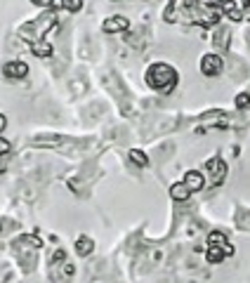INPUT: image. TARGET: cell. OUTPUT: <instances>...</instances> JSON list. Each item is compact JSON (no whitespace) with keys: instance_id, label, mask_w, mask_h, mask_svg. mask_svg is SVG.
<instances>
[{"instance_id":"4fadbf2b","label":"cell","mask_w":250,"mask_h":283,"mask_svg":"<svg viewBox=\"0 0 250 283\" xmlns=\"http://www.w3.org/2000/svg\"><path fill=\"white\" fill-rule=\"evenodd\" d=\"M224 243H227V238H224L222 231H212L208 236V246H224Z\"/></svg>"},{"instance_id":"5bb4252c","label":"cell","mask_w":250,"mask_h":283,"mask_svg":"<svg viewBox=\"0 0 250 283\" xmlns=\"http://www.w3.org/2000/svg\"><path fill=\"white\" fill-rule=\"evenodd\" d=\"M236 106L238 109H248L250 106V95L248 92H241V95L236 97Z\"/></svg>"},{"instance_id":"8992f818","label":"cell","mask_w":250,"mask_h":283,"mask_svg":"<svg viewBox=\"0 0 250 283\" xmlns=\"http://www.w3.org/2000/svg\"><path fill=\"white\" fill-rule=\"evenodd\" d=\"M184 184L189 187V191H201L203 187H205V177H203L198 170H189V173L184 175Z\"/></svg>"},{"instance_id":"3957f363","label":"cell","mask_w":250,"mask_h":283,"mask_svg":"<svg viewBox=\"0 0 250 283\" xmlns=\"http://www.w3.org/2000/svg\"><path fill=\"white\" fill-rule=\"evenodd\" d=\"M205 170H208L210 184H220V182L227 177V166H224V160H220V158L205 160Z\"/></svg>"},{"instance_id":"8fae6325","label":"cell","mask_w":250,"mask_h":283,"mask_svg":"<svg viewBox=\"0 0 250 283\" xmlns=\"http://www.w3.org/2000/svg\"><path fill=\"white\" fill-rule=\"evenodd\" d=\"M222 10H224V12H227V17H229L231 21H241V19H243V17H245V14L241 12V10H238V5H236V3H234V0H224Z\"/></svg>"},{"instance_id":"d6986e66","label":"cell","mask_w":250,"mask_h":283,"mask_svg":"<svg viewBox=\"0 0 250 283\" xmlns=\"http://www.w3.org/2000/svg\"><path fill=\"white\" fill-rule=\"evenodd\" d=\"M31 3H33V5H38V7H43V5H48L50 0H31Z\"/></svg>"},{"instance_id":"ac0fdd59","label":"cell","mask_w":250,"mask_h":283,"mask_svg":"<svg viewBox=\"0 0 250 283\" xmlns=\"http://www.w3.org/2000/svg\"><path fill=\"white\" fill-rule=\"evenodd\" d=\"M210 7H217V5H224V0H208Z\"/></svg>"},{"instance_id":"ba28073f","label":"cell","mask_w":250,"mask_h":283,"mask_svg":"<svg viewBox=\"0 0 250 283\" xmlns=\"http://www.w3.org/2000/svg\"><path fill=\"white\" fill-rule=\"evenodd\" d=\"M92 250H95V241H92L90 236H78V238H76V253L81 257L90 255Z\"/></svg>"},{"instance_id":"7a4b0ae2","label":"cell","mask_w":250,"mask_h":283,"mask_svg":"<svg viewBox=\"0 0 250 283\" xmlns=\"http://www.w3.org/2000/svg\"><path fill=\"white\" fill-rule=\"evenodd\" d=\"M144 78H147V85H149L151 90L163 92V95L172 92L175 90V85H177V71L172 69L170 64H165V62L151 64Z\"/></svg>"},{"instance_id":"6da1fadb","label":"cell","mask_w":250,"mask_h":283,"mask_svg":"<svg viewBox=\"0 0 250 283\" xmlns=\"http://www.w3.org/2000/svg\"><path fill=\"white\" fill-rule=\"evenodd\" d=\"M54 21H57V14L54 12H43L35 21H28V24H24V26L19 28V35L24 41L31 43V52H33L35 57L52 55V45L43 41V35L48 33L45 26H54Z\"/></svg>"},{"instance_id":"5b68a950","label":"cell","mask_w":250,"mask_h":283,"mask_svg":"<svg viewBox=\"0 0 250 283\" xmlns=\"http://www.w3.org/2000/svg\"><path fill=\"white\" fill-rule=\"evenodd\" d=\"M101 28H104V33H121V31H128L130 28V21L125 17H109L101 24Z\"/></svg>"},{"instance_id":"9c48e42d","label":"cell","mask_w":250,"mask_h":283,"mask_svg":"<svg viewBox=\"0 0 250 283\" xmlns=\"http://www.w3.org/2000/svg\"><path fill=\"white\" fill-rule=\"evenodd\" d=\"M191 196L189 187L184 184V182H177V184H172L170 187V198H175V200H187Z\"/></svg>"},{"instance_id":"277c9868","label":"cell","mask_w":250,"mask_h":283,"mask_svg":"<svg viewBox=\"0 0 250 283\" xmlns=\"http://www.w3.org/2000/svg\"><path fill=\"white\" fill-rule=\"evenodd\" d=\"M222 59L217 55H203V59H201V73L203 76H220L222 73Z\"/></svg>"},{"instance_id":"52a82bcc","label":"cell","mask_w":250,"mask_h":283,"mask_svg":"<svg viewBox=\"0 0 250 283\" xmlns=\"http://www.w3.org/2000/svg\"><path fill=\"white\" fill-rule=\"evenodd\" d=\"M3 73H5L7 78H24L28 73V66L24 62H10V64H5Z\"/></svg>"},{"instance_id":"603a6c76","label":"cell","mask_w":250,"mask_h":283,"mask_svg":"<svg viewBox=\"0 0 250 283\" xmlns=\"http://www.w3.org/2000/svg\"><path fill=\"white\" fill-rule=\"evenodd\" d=\"M0 229H3V222H0Z\"/></svg>"},{"instance_id":"e0dca14e","label":"cell","mask_w":250,"mask_h":283,"mask_svg":"<svg viewBox=\"0 0 250 283\" xmlns=\"http://www.w3.org/2000/svg\"><path fill=\"white\" fill-rule=\"evenodd\" d=\"M7 151H10V142H7V139H3V137H0V156H5Z\"/></svg>"},{"instance_id":"7c38bea8","label":"cell","mask_w":250,"mask_h":283,"mask_svg":"<svg viewBox=\"0 0 250 283\" xmlns=\"http://www.w3.org/2000/svg\"><path fill=\"white\" fill-rule=\"evenodd\" d=\"M130 158H132V163H135V166H139V168L149 166V158H147V153L139 151V149H130Z\"/></svg>"},{"instance_id":"9a60e30c","label":"cell","mask_w":250,"mask_h":283,"mask_svg":"<svg viewBox=\"0 0 250 283\" xmlns=\"http://www.w3.org/2000/svg\"><path fill=\"white\" fill-rule=\"evenodd\" d=\"M48 7H50V12L57 14V10H66V0H50Z\"/></svg>"},{"instance_id":"44dd1931","label":"cell","mask_w":250,"mask_h":283,"mask_svg":"<svg viewBox=\"0 0 250 283\" xmlns=\"http://www.w3.org/2000/svg\"><path fill=\"white\" fill-rule=\"evenodd\" d=\"M243 7L245 10H250V0H243Z\"/></svg>"},{"instance_id":"ffe728a7","label":"cell","mask_w":250,"mask_h":283,"mask_svg":"<svg viewBox=\"0 0 250 283\" xmlns=\"http://www.w3.org/2000/svg\"><path fill=\"white\" fill-rule=\"evenodd\" d=\"M5 125H7V120H5V116H3V113H0V132L5 130Z\"/></svg>"},{"instance_id":"2e32d148","label":"cell","mask_w":250,"mask_h":283,"mask_svg":"<svg viewBox=\"0 0 250 283\" xmlns=\"http://www.w3.org/2000/svg\"><path fill=\"white\" fill-rule=\"evenodd\" d=\"M66 10H71V12L83 10V0H66Z\"/></svg>"},{"instance_id":"30bf717a","label":"cell","mask_w":250,"mask_h":283,"mask_svg":"<svg viewBox=\"0 0 250 283\" xmlns=\"http://www.w3.org/2000/svg\"><path fill=\"white\" fill-rule=\"evenodd\" d=\"M227 246V243H224ZM224 246H208V253H205V257H208V262L212 264H220L227 257V253H224Z\"/></svg>"},{"instance_id":"7402d4cb","label":"cell","mask_w":250,"mask_h":283,"mask_svg":"<svg viewBox=\"0 0 250 283\" xmlns=\"http://www.w3.org/2000/svg\"><path fill=\"white\" fill-rule=\"evenodd\" d=\"M3 170H5V163H3V160H0V173H3Z\"/></svg>"}]
</instances>
